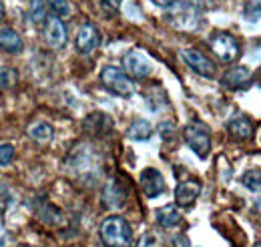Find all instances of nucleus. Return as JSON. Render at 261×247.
Masks as SVG:
<instances>
[{
	"instance_id": "nucleus-1",
	"label": "nucleus",
	"mask_w": 261,
	"mask_h": 247,
	"mask_svg": "<svg viewBox=\"0 0 261 247\" xmlns=\"http://www.w3.org/2000/svg\"><path fill=\"white\" fill-rule=\"evenodd\" d=\"M98 235L105 247H130L133 245V229L123 215H111L102 219L98 227Z\"/></svg>"
},
{
	"instance_id": "nucleus-2",
	"label": "nucleus",
	"mask_w": 261,
	"mask_h": 247,
	"mask_svg": "<svg viewBox=\"0 0 261 247\" xmlns=\"http://www.w3.org/2000/svg\"><path fill=\"white\" fill-rule=\"evenodd\" d=\"M100 83L105 85L107 91H111L117 96H129L135 93V83L129 75L115 66V64H105L102 70H100Z\"/></svg>"
},
{
	"instance_id": "nucleus-3",
	"label": "nucleus",
	"mask_w": 261,
	"mask_h": 247,
	"mask_svg": "<svg viewBox=\"0 0 261 247\" xmlns=\"http://www.w3.org/2000/svg\"><path fill=\"white\" fill-rule=\"evenodd\" d=\"M183 139L199 159H207L211 151V129L207 125L201 121L189 123L183 129Z\"/></svg>"
},
{
	"instance_id": "nucleus-4",
	"label": "nucleus",
	"mask_w": 261,
	"mask_h": 247,
	"mask_svg": "<svg viewBox=\"0 0 261 247\" xmlns=\"http://www.w3.org/2000/svg\"><path fill=\"white\" fill-rule=\"evenodd\" d=\"M169 8H171V12H169L167 20H169V24L173 29H177V31H193V29H197V24H199L197 6L189 4V2L175 0Z\"/></svg>"
},
{
	"instance_id": "nucleus-5",
	"label": "nucleus",
	"mask_w": 261,
	"mask_h": 247,
	"mask_svg": "<svg viewBox=\"0 0 261 247\" xmlns=\"http://www.w3.org/2000/svg\"><path fill=\"white\" fill-rule=\"evenodd\" d=\"M209 46H211L213 55L217 57V61L223 64H231L239 57V42L229 32H215L209 38Z\"/></svg>"
},
{
	"instance_id": "nucleus-6",
	"label": "nucleus",
	"mask_w": 261,
	"mask_h": 247,
	"mask_svg": "<svg viewBox=\"0 0 261 247\" xmlns=\"http://www.w3.org/2000/svg\"><path fill=\"white\" fill-rule=\"evenodd\" d=\"M181 59H183V62H185L191 70H195L197 75H201V77H205V79H213V77L217 75V64L211 61L209 57H205L201 51L185 48V51H181Z\"/></svg>"
},
{
	"instance_id": "nucleus-7",
	"label": "nucleus",
	"mask_w": 261,
	"mask_h": 247,
	"mask_svg": "<svg viewBox=\"0 0 261 247\" xmlns=\"http://www.w3.org/2000/svg\"><path fill=\"white\" fill-rule=\"evenodd\" d=\"M125 72L133 79H147L153 72V64L141 51H130L125 55Z\"/></svg>"
},
{
	"instance_id": "nucleus-8",
	"label": "nucleus",
	"mask_w": 261,
	"mask_h": 247,
	"mask_svg": "<svg viewBox=\"0 0 261 247\" xmlns=\"http://www.w3.org/2000/svg\"><path fill=\"white\" fill-rule=\"evenodd\" d=\"M139 183H141V189H143L145 197H149V199H155V197H159V195L165 193V179L163 175H161V171L155 169V167L143 169V173L139 177Z\"/></svg>"
},
{
	"instance_id": "nucleus-9",
	"label": "nucleus",
	"mask_w": 261,
	"mask_h": 247,
	"mask_svg": "<svg viewBox=\"0 0 261 247\" xmlns=\"http://www.w3.org/2000/svg\"><path fill=\"white\" fill-rule=\"evenodd\" d=\"M66 38H68V32L63 22V18H57V16H48L44 20V40L50 48H63L66 44Z\"/></svg>"
},
{
	"instance_id": "nucleus-10",
	"label": "nucleus",
	"mask_w": 261,
	"mask_h": 247,
	"mask_svg": "<svg viewBox=\"0 0 261 247\" xmlns=\"http://www.w3.org/2000/svg\"><path fill=\"white\" fill-rule=\"evenodd\" d=\"M74 44H76V51H79L81 55H91V53H95L98 48V44H100V34H98L97 27H95L93 22H85V24L81 27L79 34H76Z\"/></svg>"
},
{
	"instance_id": "nucleus-11",
	"label": "nucleus",
	"mask_w": 261,
	"mask_h": 247,
	"mask_svg": "<svg viewBox=\"0 0 261 247\" xmlns=\"http://www.w3.org/2000/svg\"><path fill=\"white\" fill-rule=\"evenodd\" d=\"M113 119H111V115H107V113H91L85 121H83V131L87 133V135H91V137H105L107 133H111L113 131Z\"/></svg>"
},
{
	"instance_id": "nucleus-12",
	"label": "nucleus",
	"mask_w": 261,
	"mask_h": 247,
	"mask_svg": "<svg viewBox=\"0 0 261 247\" xmlns=\"http://www.w3.org/2000/svg\"><path fill=\"white\" fill-rule=\"evenodd\" d=\"M98 165H100V159H98V155L95 153V149L93 147H89V145H83L79 151H74L72 153V163H70V167L74 169V173H89V171H95Z\"/></svg>"
},
{
	"instance_id": "nucleus-13",
	"label": "nucleus",
	"mask_w": 261,
	"mask_h": 247,
	"mask_svg": "<svg viewBox=\"0 0 261 247\" xmlns=\"http://www.w3.org/2000/svg\"><path fill=\"white\" fill-rule=\"evenodd\" d=\"M253 81V70H249L247 66H235V68H229L227 72L221 77V85L227 87L231 91H237V89H245L249 87Z\"/></svg>"
},
{
	"instance_id": "nucleus-14",
	"label": "nucleus",
	"mask_w": 261,
	"mask_h": 247,
	"mask_svg": "<svg viewBox=\"0 0 261 247\" xmlns=\"http://www.w3.org/2000/svg\"><path fill=\"white\" fill-rule=\"evenodd\" d=\"M102 203H105V207H109V209H121V207H125V203H127V191H125V187H123L121 181L111 179V181L105 185Z\"/></svg>"
},
{
	"instance_id": "nucleus-15",
	"label": "nucleus",
	"mask_w": 261,
	"mask_h": 247,
	"mask_svg": "<svg viewBox=\"0 0 261 247\" xmlns=\"http://www.w3.org/2000/svg\"><path fill=\"white\" fill-rule=\"evenodd\" d=\"M201 189L203 187H201V183L197 179H187V181L179 183L177 189H175V201H177V205L179 207H191L197 199H199Z\"/></svg>"
},
{
	"instance_id": "nucleus-16",
	"label": "nucleus",
	"mask_w": 261,
	"mask_h": 247,
	"mask_svg": "<svg viewBox=\"0 0 261 247\" xmlns=\"http://www.w3.org/2000/svg\"><path fill=\"white\" fill-rule=\"evenodd\" d=\"M227 131L231 133V137L239 141H247L253 137V123L245 115H235L227 121Z\"/></svg>"
},
{
	"instance_id": "nucleus-17",
	"label": "nucleus",
	"mask_w": 261,
	"mask_h": 247,
	"mask_svg": "<svg viewBox=\"0 0 261 247\" xmlns=\"http://www.w3.org/2000/svg\"><path fill=\"white\" fill-rule=\"evenodd\" d=\"M0 48L10 53V55H18L24 48V42L20 38V34L12 29H0Z\"/></svg>"
},
{
	"instance_id": "nucleus-18",
	"label": "nucleus",
	"mask_w": 261,
	"mask_h": 247,
	"mask_svg": "<svg viewBox=\"0 0 261 247\" xmlns=\"http://www.w3.org/2000/svg\"><path fill=\"white\" fill-rule=\"evenodd\" d=\"M155 219H157V223L161 227L171 229V227H177L183 221V215H181V211L175 205H163V207H159L155 211Z\"/></svg>"
},
{
	"instance_id": "nucleus-19",
	"label": "nucleus",
	"mask_w": 261,
	"mask_h": 247,
	"mask_svg": "<svg viewBox=\"0 0 261 247\" xmlns=\"http://www.w3.org/2000/svg\"><path fill=\"white\" fill-rule=\"evenodd\" d=\"M29 137L33 139L34 143H38V145H46V143L53 141L55 129L46 123V121H36V123H33L29 127Z\"/></svg>"
},
{
	"instance_id": "nucleus-20",
	"label": "nucleus",
	"mask_w": 261,
	"mask_h": 247,
	"mask_svg": "<svg viewBox=\"0 0 261 247\" xmlns=\"http://www.w3.org/2000/svg\"><path fill=\"white\" fill-rule=\"evenodd\" d=\"M151 135H153V127H151L149 121H145V119L133 121L129 125V129H127V137L133 139V141H149Z\"/></svg>"
},
{
	"instance_id": "nucleus-21",
	"label": "nucleus",
	"mask_w": 261,
	"mask_h": 247,
	"mask_svg": "<svg viewBox=\"0 0 261 247\" xmlns=\"http://www.w3.org/2000/svg\"><path fill=\"white\" fill-rule=\"evenodd\" d=\"M241 183H243L245 189L257 193L261 187V171L259 169H251V171H247V173L241 177Z\"/></svg>"
},
{
	"instance_id": "nucleus-22",
	"label": "nucleus",
	"mask_w": 261,
	"mask_h": 247,
	"mask_svg": "<svg viewBox=\"0 0 261 247\" xmlns=\"http://www.w3.org/2000/svg\"><path fill=\"white\" fill-rule=\"evenodd\" d=\"M48 10L53 16L57 18H63V16H68L72 12L70 8V2L68 0H48Z\"/></svg>"
},
{
	"instance_id": "nucleus-23",
	"label": "nucleus",
	"mask_w": 261,
	"mask_h": 247,
	"mask_svg": "<svg viewBox=\"0 0 261 247\" xmlns=\"http://www.w3.org/2000/svg\"><path fill=\"white\" fill-rule=\"evenodd\" d=\"M29 16L34 24H40L44 20V0H29Z\"/></svg>"
},
{
	"instance_id": "nucleus-24",
	"label": "nucleus",
	"mask_w": 261,
	"mask_h": 247,
	"mask_svg": "<svg viewBox=\"0 0 261 247\" xmlns=\"http://www.w3.org/2000/svg\"><path fill=\"white\" fill-rule=\"evenodd\" d=\"M18 81V75L14 68H0V87L2 89H12Z\"/></svg>"
},
{
	"instance_id": "nucleus-25",
	"label": "nucleus",
	"mask_w": 261,
	"mask_h": 247,
	"mask_svg": "<svg viewBox=\"0 0 261 247\" xmlns=\"http://www.w3.org/2000/svg\"><path fill=\"white\" fill-rule=\"evenodd\" d=\"M12 159H14V147L10 143H2L0 145V167L10 165Z\"/></svg>"
},
{
	"instance_id": "nucleus-26",
	"label": "nucleus",
	"mask_w": 261,
	"mask_h": 247,
	"mask_svg": "<svg viewBox=\"0 0 261 247\" xmlns=\"http://www.w3.org/2000/svg\"><path fill=\"white\" fill-rule=\"evenodd\" d=\"M137 247H161V241H159L157 235H153V233H145V235L139 239Z\"/></svg>"
},
{
	"instance_id": "nucleus-27",
	"label": "nucleus",
	"mask_w": 261,
	"mask_h": 247,
	"mask_svg": "<svg viewBox=\"0 0 261 247\" xmlns=\"http://www.w3.org/2000/svg\"><path fill=\"white\" fill-rule=\"evenodd\" d=\"M159 133L163 135L165 141H169V139H173V133H175V127L171 123H161L159 125Z\"/></svg>"
},
{
	"instance_id": "nucleus-28",
	"label": "nucleus",
	"mask_w": 261,
	"mask_h": 247,
	"mask_svg": "<svg viewBox=\"0 0 261 247\" xmlns=\"http://www.w3.org/2000/svg\"><path fill=\"white\" fill-rule=\"evenodd\" d=\"M173 245L175 247H189V237H187V235H175V237H173Z\"/></svg>"
},
{
	"instance_id": "nucleus-29",
	"label": "nucleus",
	"mask_w": 261,
	"mask_h": 247,
	"mask_svg": "<svg viewBox=\"0 0 261 247\" xmlns=\"http://www.w3.org/2000/svg\"><path fill=\"white\" fill-rule=\"evenodd\" d=\"M151 2H155V4H157V6H161V8H169L175 0H151Z\"/></svg>"
},
{
	"instance_id": "nucleus-30",
	"label": "nucleus",
	"mask_w": 261,
	"mask_h": 247,
	"mask_svg": "<svg viewBox=\"0 0 261 247\" xmlns=\"http://www.w3.org/2000/svg\"><path fill=\"white\" fill-rule=\"evenodd\" d=\"M107 2H109V4H113V6H117V4L121 2V0H107Z\"/></svg>"
},
{
	"instance_id": "nucleus-31",
	"label": "nucleus",
	"mask_w": 261,
	"mask_h": 247,
	"mask_svg": "<svg viewBox=\"0 0 261 247\" xmlns=\"http://www.w3.org/2000/svg\"><path fill=\"white\" fill-rule=\"evenodd\" d=\"M2 14H4V6H2V2H0V18H2Z\"/></svg>"
}]
</instances>
